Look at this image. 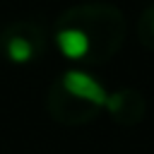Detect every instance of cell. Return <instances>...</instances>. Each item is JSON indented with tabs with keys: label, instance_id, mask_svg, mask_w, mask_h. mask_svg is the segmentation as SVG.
<instances>
[{
	"label": "cell",
	"instance_id": "1",
	"mask_svg": "<svg viewBox=\"0 0 154 154\" xmlns=\"http://www.w3.org/2000/svg\"><path fill=\"white\" fill-rule=\"evenodd\" d=\"M128 34L123 12L111 2H82L63 10L53 24L58 51L79 65L111 60Z\"/></svg>",
	"mask_w": 154,
	"mask_h": 154
},
{
	"label": "cell",
	"instance_id": "2",
	"mask_svg": "<svg viewBox=\"0 0 154 154\" xmlns=\"http://www.w3.org/2000/svg\"><path fill=\"white\" fill-rule=\"evenodd\" d=\"M108 101V89L84 70L63 72L46 94V108L63 125H84L94 120Z\"/></svg>",
	"mask_w": 154,
	"mask_h": 154
},
{
	"label": "cell",
	"instance_id": "3",
	"mask_svg": "<svg viewBox=\"0 0 154 154\" xmlns=\"http://www.w3.org/2000/svg\"><path fill=\"white\" fill-rule=\"evenodd\" d=\"M0 48L14 65L36 63L48 48V34L41 24L31 19H17L7 24L0 34Z\"/></svg>",
	"mask_w": 154,
	"mask_h": 154
},
{
	"label": "cell",
	"instance_id": "4",
	"mask_svg": "<svg viewBox=\"0 0 154 154\" xmlns=\"http://www.w3.org/2000/svg\"><path fill=\"white\" fill-rule=\"evenodd\" d=\"M106 111L108 116L118 123V125H137L144 120L147 113V101L137 89H118V91H108V101H106Z\"/></svg>",
	"mask_w": 154,
	"mask_h": 154
},
{
	"label": "cell",
	"instance_id": "5",
	"mask_svg": "<svg viewBox=\"0 0 154 154\" xmlns=\"http://www.w3.org/2000/svg\"><path fill=\"white\" fill-rule=\"evenodd\" d=\"M137 38L144 48L154 51V2L144 7V12L137 19Z\"/></svg>",
	"mask_w": 154,
	"mask_h": 154
}]
</instances>
